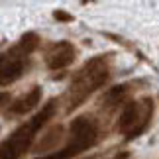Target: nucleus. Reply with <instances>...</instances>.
<instances>
[{
  "label": "nucleus",
  "instance_id": "obj_10",
  "mask_svg": "<svg viewBox=\"0 0 159 159\" xmlns=\"http://www.w3.org/2000/svg\"><path fill=\"white\" fill-rule=\"evenodd\" d=\"M38 45H39V35L35 34V32H28V34H24L20 41H18V45H16V49L20 51L22 55H32L35 49H38Z\"/></svg>",
  "mask_w": 159,
  "mask_h": 159
},
{
  "label": "nucleus",
  "instance_id": "obj_8",
  "mask_svg": "<svg viewBox=\"0 0 159 159\" xmlns=\"http://www.w3.org/2000/svg\"><path fill=\"white\" fill-rule=\"evenodd\" d=\"M128 93H130V84H116V87L108 89L106 93L100 96L98 104L102 108H114V106H118L120 102L126 98Z\"/></svg>",
  "mask_w": 159,
  "mask_h": 159
},
{
  "label": "nucleus",
  "instance_id": "obj_7",
  "mask_svg": "<svg viewBox=\"0 0 159 159\" xmlns=\"http://www.w3.org/2000/svg\"><path fill=\"white\" fill-rule=\"evenodd\" d=\"M41 100V89L32 87L28 93H24L20 98H16L12 104H8V116H24L39 104Z\"/></svg>",
  "mask_w": 159,
  "mask_h": 159
},
{
  "label": "nucleus",
  "instance_id": "obj_1",
  "mask_svg": "<svg viewBox=\"0 0 159 159\" xmlns=\"http://www.w3.org/2000/svg\"><path fill=\"white\" fill-rule=\"evenodd\" d=\"M110 77V59L108 55H96L89 59L81 69L71 79L69 90H67V112L81 106L89 94H93L96 89L108 81Z\"/></svg>",
  "mask_w": 159,
  "mask_h": 159
},
{
  "label": "nucleus",
  "instance_id": "obj_3",
  "mask_svg": "<svg viewBox=\"0 0 159 159\" xmlns=\"http://www.w3.org/2000/svg\"><path fill=\"white\" fill-rule=\"evenodd\" d=\"M98 142V124L90 116H77L69 126V142L53 153L41 155L38 159H73L79 153L90 149Z\"/></svg>",
  "mask_w": 159,
  "mask_h": 159
},
{
  "label": "nucleus",
  "instance_id": "obj_6",
  "mask_svg": "<svg viewBox=\"0 0 159 159\" xmlns=\"http://www.w3.org/2000/svg\"><path fill=\"white\" fill-rule=\"evenodd\" d=\"M75 59H77V49L71 41H57V43L49 45V49L45 51V65L51 71L65 69V67L73 65Z\"/></svg>",
  "mask_w": 159,
  "mask_h": 159
},
{
  "label": "nucleus",
  "instance_id": "obj_2",
  "mask_svg": "<svg viewBox=\"0 0 159 159\" xmlns=\"http://www.w3.org/2000/svg\"><path fill=\"white\" fill-rule=\"evenodd\" d=\"M55 108H57V100L51 98L47 104H43V108L34 118H30L18 130L12 132L10 138L0 143V159H22V155L32 148L38 132L53 118Z\"/></svg>",
  "mask_w": 159,
  "mask_h": 159
},
{
  "label": "nucleus",
  "instance_id": "obj_9",
  "mask_svg": "<svg viewBox=\"0 0 159 159\" xmlns=\"http://www.w3.org/2000/svg\"><path fill=\"white\" fill-rule=\"evenodd\" d=\"M63 138V126H53L45 136H41V142L35 145V151L38 153H45V151H51L57 148V143Z\"/></svg>",
  "mask_w": 159,
  "mask_h": 159
},
{
  "label": "nucleus",
  "instance_id": "obj_5",
  "mask_svg": "<svg viewBox=\"0 0 159 159\" xmlns=\"http://www.w3.org/2000/svg\"><path fill=\"white\" fill-rule=\"evenodd\" d=\"M28 67V57L16 49V45L6 53H0V87H8L24 75Z\"/></svg>",
  "mask_w": 159,
  "mask_h": 159
},
{
  "label": "nucleus",
  "instance_id": "obj_12",
  "mask_svg": "<svg viewBox=\"0 0 159 159\" xmlns=\"http://www.w3.org/2000/svg\"><path fill=\"white\" fill-rule=\"evenodd\" d=\"M8 102H10V94L8 93H0V110L8 104Z\"/></svg>",
  "mask_w": 159,
  "mask_h": 159
},
{
  "label": "nucleus",
  "instance_id": "obj_4",
  "mask_svg": "<svg viewBox=\"0 0 159 159\" xmlns=\"http://www.w3.org/2000/svg\"><path fill=\"white\" fill-rule=\"evenodd\" d=\"M151 116H153V100L149 96H143L139 100L126 102L124 108L120 112L116 130L120 134H124L126 139H134L148 130Z\"/></svg>",
  "mask_w": 159,
  "mask_h": 159
},
{
  "label": "nucleus",
  "instance_id": "obj_11",
  "mask_svg": "<svg viewBox=\"0 0 159 159\" xmlns=\"http://www.w3.org/2000/svg\"><path fill=\"white\" fill-rule=\"evenodd\" d=\"M53 18H55V20H59V22H73V16L67 14L65 10H55L53 12Z\"/></svg>",
  "mask_w": 159,
  "mask_h": 159
}]
</instances>
